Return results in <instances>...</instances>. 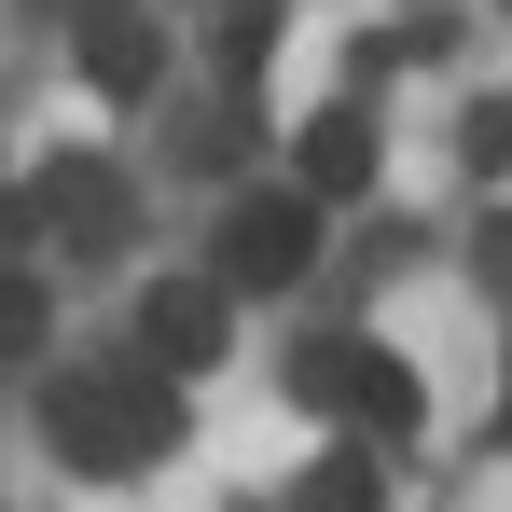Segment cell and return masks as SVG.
I'll return each mask as SVG.
<instances>
[{
    "label": "cell",
    "instance_id": "ba28073f",
    "mask_svg": "<svg viewBox=\"0 0 512 512\" xmlns=\"http://www.w3.org/2000/svg\"><path fill=\"white\" fill-rule=\"evenodd\" d=\"M291 512H374V443H346V457H319Z\"/></svg>",
    "mask_w": 512,
    "mask_h": 512
},
{
    "label": "cell",
    "instance_id": "52a82bcc",
    "mask_svg": "<svg viewBox=\"0 0 512 512\" xmlns=\"http://www.w3.org/2000/svg\"><path fill=\"white\" fill-rule=\"evenodd\" d=\"M153 70H167V28L153 14H84V84L97 97H153Z\"/></svg>",
    "mask_w": 512,
    "mask_h": 512
},
{
    "label": "cell",
    "instance_id": "6da1fadb",
    "mask_svg": "<svg viewBox=\"0 0 512 512\" xmlns=\"http://www.w3.org/2000/svg\"><path fill=\"white\" fill-rule=\"evenodd\" d=\"M56 443H70V471H139V457H167L180 443V402L153 374H56Z\"/></svg>",
    "mask_w": 512,
    "mask_h": 512
},
{
    "label": "cell",
    "instance_id": "5b68a950",
    "mask_svg": "<svg viewBox=\"0 0 512 512\" xmlns=\"http://www.w3.org/2000/svg\"><path fill=\"white\" fill-rule=\"evenodd\" d=\"M291 194H305V208L374 194V125H360V111H319V125H305V153H291Z\"/></svg>",
    "mask_w": 512,
    "mask_h": 512
},
{
    "label": "cell",
    "instance_id": "277c9868",
    "mask_svg": "<svg viewBox=\"0 0 512 512\" xmlns=\"http://www.w3.org/2000/svg\"><path fill=\"white\" fill-rule=\"evenodd\" d=\"M28 222H56V236L111 250V236H125V180L97 167V153H42V180H28Z\"/></svg>",
    "mask_w": 512,
    "mask_h": 512
},
{
    "label": "cell",
    "instance_id": "7a4b0ae2",
    "mask_svg": "<svg viewBox=\"0 0 512 512\" xmlns=\"http://www.w3.org/2000/svg\"><path fill=\"white\" fill-rule=\"evenodd\" d=\"M305 263H319V208L305 194H236L222 208V305L236 291H291Z\"/></svg>",
    "mask_w": 512,
    "mask_h": 512
},
{
    "label": "cell",
    "instance_id": "8fae6325",
    "mask_svg": "<svg viewBox=\"0 0 512 512\" xmlns=\"http://www.w3.org/2000/svg\"><path fill=\"white\" fill-rule=\"evenodd\" d=\"M291 402H319V416H333V402H346V333H333V346H305V360H291Z\"/></svg>",
    "mask_w": 512,
    "mask_h": 512
},
{
    "label": "cell",
    "instance_id": "7c38bea8",
    "mask_svg": "<svg viewBox=\"0 0 512 512\" xmlns=\"http://www.w3.org/2000/svg\"><path fill=\"white\" fill-rule=\"evenodd\" d=\"M485 291L512 305V222H485Z\"/></svg>",
    "mask_w": 512,
    "mask_h": 512
},
{
    "label": "cell",
    "instance_id": "3957f363",
    "mask_svg": "<svg viewBox=\"0 0 512 512\" xmlns=\"http://www.w3.org/2000/svg\"><path fill=\"white\" fill-rule=\"evenodd\" d=\"M236 333V305H222V277H153V305H139V346L167 360V374H208Z\"/></svg>",
    "mask_w": 512,
    "mask_h": 512
},
{
    "label": "cell",
    "instance_id": "9c48e42d",
    "mask_svg": "<svg viewBox=\"0 0 512 512\" xmlns=\"http://www.w3.org/2000/svg\"><path fill=\"white\" fill-rule=\"evenodd\" d=\"M56 333V305H42V277H0V360H14V346H42Z\"/></svg>",
    "mask_w": 512,
    "mask_h": 512
},
{
    "label": "cell",
    "instance_id": "4fadbf2b",
    "mask_svg": "<svg viewBox=\"0 0 512 512\" xmlns=\"http://www.w3.org/2000/svg\"><path fill=\"white\" fill-rule=\"evenodd\" d=\"M499 153H512V111H499Z\"/></svg>",
    "mask_w": 512,
    "mask_h": 512
},
{
    "label": "cell",
    "instance_id": "8992f818",
    "mask_svg": "<svg viewBox=\"0 0 512 512\" xmlns=\"http://www.w3.org/2000/svg\"><path fill=\"white\" fill-rule=\"evenodd\" d=\"M333 416H360V443H402V429L429 416V388L388 360V346H346V402H333Z\"/></svg>",
    "mask_w": 512,
    "mask_h": 512
},
{
    "label": "cell",
    "instance_id": "30bf717a",
    "mask_svg": "<svg viewBox=\"0 0 512 512\" xmlns=\"http://www.w3.org/2000/svg\"><path fill=\"white\" fill-rule=\"evenodd\" d=\"M277 56V0H236V28H222V70H263Z\"/></svg>",
    "mask_w": 512,
    "mask_h": 512
}]
</instances>
